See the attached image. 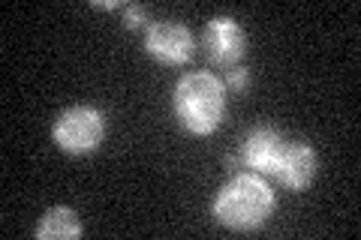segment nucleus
<instances>
[{
  "instance_id": "f03ea898",
  "label": "nucleus",
  "mask_w": 361,
  "mask_h": 240,
  "mask_svg": "<svg viewBox=\"0 0 361 240\" xmlns=\"http://www.w3.org/2000/svg\"><path fill=\"white\" fill-rule=\"evenodd\" d=\"M226 111V84L211 72H190L175 87V114L193 135H211Z\"/></svg>"
},
{
  "instance_id": "9b49d317",
  "label": "nucleus",
  "mask_w": 361,
  "mask_h": 240,
  "mask_svg": "<svg viewBox=\"0 0 361 240\" xmlns=\"http://www.w3.org/2000/svg\"><path fill=\"white\" fill-rule=\"evenodd\" d=\"M121 4H115V0H109V4H94V9H118Z\"/></svg>"
},
{
  "instance_id": "20e7f679",
  "label": "nucleus",
  "mask_w": 361,
  "mask_h": 240,
  "mask_svg": "<svg viewBox=\"0 0 361 240\" xmlns=\"http://www.w3.org/2000/svg\"><path fill=\"white\" fill-rule=\"evenodd\" d=\"M145 51L163 66H180L193 57V37L178 21H154L145 33Z\"/></svg>"
},
{
  "instance_id": "0eeeda50",
  "label": "nucleus",
  "mask_w": 361,
  "mask_h": 240,
  "mask_svg": "<svg viewBox=\"0 0 361 240\" xmlns=\"http://www.w3.org/2000/svg\"><path fill=\"white\" fill-rule=\"evenodd\" d=\"M280 144H283V135L274 132V130H268V127H259V130H253L244 139L238 163L244 168H250L253 175H271L274 159L280 153Z\"/></svg>"
},
{
  "instance_id": "6e6552de",
  "label": "nucleus",
  "mask_w": 361,
  "mask_h": 240,
  "mask_svg": "<svg viewBox=\"0 0 361 240\" xmlns=\"http://www.w3.org/2000/svg\"><path fill=\"white\" fill-rule=\"evenodd\" d=\"M78 234H82V222L70 208H51L37 225L39 240H73Z\"/></svg>"
},
{
  "instance_id": "1a4fd4ad",
  "label": "nucleus",
  "mask_w": 361,
  "mask_h": 240,
  "mask_svg": "<svg viewBox=\"0 0 361 240\" xmlns=\"http://www.w3.org/2000/svg\"><path fill=\"white\" fill-rule=\"evenodd\" d=\"M247 84H250V70H244V66H232L229 78H226V87H229L232 94H244Z\"/></svg>"
},
{
  "instance_id": "f257e3e1",
  "label": "nucleus",
  "mask_w": 361,
  "mask_h": 240,
  "mask_svg": "<svg viewBox=\"0 0 361 240\" xmlns=\"http://www.w3.org/2000/svg\"><path fill=\"white\" fill-rule=\"evenodd\" d=\"M277 198L259 175H235L211 204V213L229 232H256L271 220Z\"/></svg>"
},
{
  "instance_id": "7ed1b4c3",
  "label": "nucleus",
  "mask_w": 361,
  "mask_h": 240,
  "mask_svg": "<svg viewBox=\"0 0 361 240\" xmlns=\"http://www.w3.org/2000/svg\"><path fill=\"white\" fill-rule=\"evenodd\" d=\"M54 144L63 153L85 156L90 151H97L106 139V114L94 106H73L66 108L58 120H54Z\"/></svg>"
},
{
  "instance_id": "39448f33",
  "label": "nucleus",
  "mask_w": 361,
  "mask_h": 240,
  "mask_svg": "<svg viewBox=\"0 0 361 240\" xmlns=\"http://www.w3.org/2000/svg\"><path fill=\"white\" fill-rule=\"evenodd\" d=\"M271 177H277V184L292 192L307 189L316 177L313 147L307 141H283L277 159H274V168H271Z\"/></svg>"
},
{
  "instance_id": "9d476101",
  "label": "nucleus",
  "mask_w": 361,
  "mask_h": 240,
  "mask_svg": "<svg viewBox=\"0 0 361 240\" xmlns=\"http://www.w3.org/2000/svg\"><path fill=\"white\" fill-rule=\"evenodd\" d=\"M142 25H148V13H145L142 6H127L123 9V27L127 30H135V27H142Z\"/></svg>"
},
{
  "instance_id": "423d86ee",
  "label": "nucleus",
  "mask_w": 361,
  "mask_h": 240,
  "mask_svg": "<svg viewBox=\"0 0 361 240\" xmlns=\"http://www.w3.org/2000/svg\"><path fill=\"white\" fill-rule=\"evenodd\" d=\"M205 51L211 57V63L217 66H235L247 54V37L241 25L229 15H217L205 25Z\"/></svg>"
}]
</instances>
